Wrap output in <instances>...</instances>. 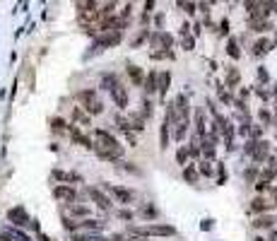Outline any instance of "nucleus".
Returning a JSON list of instances; mask_svg holds the SVG:
<instances>
[{"label": "nucleus", "instance_id": "obj_11", "mask_svg": "<svg viewBox=\"0 0 277 241\" xmlns=\"http://www.w3.org/2000/svg\"><path fill=\"white\" fill-rule=\"evenodd\" d=\"M169 85H171V73H159L157 75V92L162 94V99H166V92H169Z\"/></svg>", "mask_w": 277, "mask_h": 241}, {"label": "nucleus", "instance_id": "obj_20", "mask_svg": "<svg viewBox=\"0 0 277 241\" xmlns=\"http://www.w3.org/2000/svg\"><path fill=\"white\" fill-rule=\"evenodd\" d=\"M80 229H85V231H101V229H104V222H99V219H85V222H80Z\"/></svg>", "mask_w": 277, "mask_h": 241}, {"label": "nucleus", "instance_id": "obj_38", "mask_svg": "<svg viewBox=\"0 0 277 241\" xmlns=\"http://www.w3.org/2000/svg\"><path fill=\"white\" fill-rule=\"evenodd\" d=\"M176 162L181 166H186V162H188V150L186 147H178V152H176Z\"/></svg>", "mask_w": 277, "mask_h": 241}, {"label": "nucleus", "instance_id": "obj_52", "mask_svg": "<svg viewBox=\"0 0 277 241\" xmlns=\"http://www.w3.org/2000/svg\"><path fill=\"white\" fill-rule=\"evenodd\" d=\"M258 77H260L263 82H267V80H270V75H267V70H265V68H258Z\"/></svg>", "mask_w": 277, "mask_h": 241}, {"label": "nucleus", "instance_id": "obj_16", "mask_svg": "<svg viewBox=\"0 0 277 241\" xmlns=\"http://www.w3.org/2000/svg\"><path fill=\"white\" fill-rule=\"evenodd\" d=\"M157 75H159V73H157V70H150V75H147V80H145L143 85H145V94H155L157 92Z\"/></svg>", "mask_w": 277, "mask_h": 241}, {"label": "nucleus", "instance_id": "obj_46", "mask_svg": "<svg viewBox=\"0 0 277 241\" xmlns=\"http://www.w3.org/2000/svg\"><path fill=\"white\" fill-rule=\"evenodd\" d=\"M181 44H183V48H186V51H193V46H195V39H193V36H190V34H186V36H183V41H181Z\"/></svg>", "mask_w": 277, "mask_h": 241}, {"label": "nucleus", "instance_id": "obj_39", "mask_svg": "<svg viewBox=\"0 0 277 241\" xmlns=\"http://www.w3.org/2000/svg\"><path fill=\"white\" fill-rule=\"evenodd\" d=\"M227 184V169H224V164L217 166V186H224Z\"/></svg>", "mask_w": 277, "mask_h": 241}, {"label": "nucleus", "instance_id": "obj_7", "mask_svg": "<svg viewBox=\"0 0 277 241\" xmlns=\"http://www.w3.org/2000/svg\"><path fill=\"white\" fill-rule=\"evenodd\" d=\"M67 133H70V138H73V143H75V145L85 147V150H94V143L89 140L87 135H82V133H80V128L75 126V123H70V126H67Z\"/></svg>", "mask_w": 277, "mask_h": 241}, {"label": "nucleus", "instance_id": "obj_50", "mask_svg": "<svg viewBox=\"0 0 277 241\" xmlns=\"http://www.w3.org/2000/svg\"><path fill=\"white\" fill-rule=\"evenodd\" d=\"M267 188H270V184H265V181H260V178H258V184H255V191H258V193H265Z\"/></svg>", "mask_w": 277, "mask_h": 241}, {"label": "nucleus", "instance_id": "obj_31", "mask_svg": "<svg viewBox=\"0 0 277 241\" xmlns=\"http://www.w3.org/2000/svg\"><path fill=\"white\" fill-rule=\"evenodd\" d=\"M73 118L78 120V123H82V126H89V116L82 109H80V106H75V111H73Z\"/></svg>", "mask_w": 277, "mask_h": 241}, {"label": "nucleus", "instance_id": "obj_42", "mask_svg": "<svg viewBox=\"0 0 277 241\" xmlns=\"http://www.w3.org/2000/svg\"><path fill=\"white\" fill-rule=\"evenodd\" d=\"M198 174H200V176H212V166H210V162H200Z\"/></svg>", "mask_w": 277, "mask_h": 241}, {"label": "nucleus", "instance_id": "obj_32", "mask_svg": "<svg viewBox=\"0 0 277 241\" xmlns=\"http://www.w3.org/2000/svg\"><path fill=\"white\" fill-rule=\"evenodd\" d=\"M150 58H155V61H162V58L174 61V58H176V53H174V51H152V53H150Z\"/></svg>", "mask_w": 277, "mask_h": 241}, {"label": "nucleus", "instance_id": "obj_45", "mask_svg": "<svg viewBox=\"0 0 277 241\" xmlns=\"http://www.w3.org/2000/svg\"><path fill=\"white\" fill-rule=\"evenodd\" d=\"M220 99L224 101V104H234V99H232V94L224 89V85H220Z\"/></svg>", "mask_w": 277, "mask_h": 241}, {"label": "nucleus", "instance_id": "obj_35", "mask_svg": "<svg viewBox=\"0 0 277 241\" xmlns=\"http://www.w3.org/2000/svg\"><path fill=\"white\" fill-rule=\"evenodd\" d=\"M130 123V131H145V118L143 116H133V120H128Z\"/></svg>", "mask_w": 277, "mask_h": 241}, {"label": "nucleus", "instance_id": "obj_29", "mask_svg": "<svg viewBox=\"0 0 277 241\" xmlns=\"http://www.w3.org/2000/svg\"><path fill=\"white\" fill-rule=\"evenodd\" d=\"M248 27H251L253 32H258V34H265L267 29H272V24L267 22V20H263V22H251Z\"/></svg>", "mask_w": 277, "mask_h": 241}, {"label": "nucleus", "instance_id": "obj_26", "mask_svg": "<svg viewBox=\"0 0 277 241\" xmlns=\"http://www.w3.org/2000/svg\"><path fill=\"white\" fill-rule=\"evenodd\" d=\"M5 234H8V236H10L12 241H32V239H29V236H27V234H24V231L15 229V227H10V229H5Z\"/></svg>", "mask_w": 277, "mask_h": 241}, {"label": "nucleus", "instance_id": "obj_6", "mask_svg": "<svg viewBox=\"0 0 277 241\" xmlns=\"http://www.w3.org/2000/svg\"><path fill=\"white\" fill-rule=\"evenodd\" d=\"M109 94H111L113 104H116L118 109H128V101H130V97H128V87H125V85H121V82H118V85L111 89Z\"/></svg>", "mask_w": 277, "mask_h": 241}, {"label": "nucleus", "instance_id": "obj_17", "mask_svg": "<svg viewBox=\"0 0 277 241\" xmlns=\"http://www.w3.org/2000/svg\"><path fill=\"white\" fill-rule=\"evenodd\" d=\"M125 70H128V77H130V82H133L135 87H143V70L137 66H128Z\"/></svg>", "mask_w": 277, "mask_h": 241}, {"label": "nucleus", "instance_id": "obj_55", "mask_svg": "<svg viewBox=\"0 0 277 241\" xmlns=\"http://www.w3.org/2000/svg\"><path fill=\"white\" fill-rule=\"evenodd\" d=\"M248 133H253V138H260V133H263V128H260V126H253V128H251V131Z\"/></svg>", "mask_w": 277, "mask_h": 241}, {"label": "nucleus", "instance_id": "obj_3", "mask_svg": "<svg viewBox=\"0 0 277 241\" xmlns=\"http://www.w3.org/2000/svg\"><path fill=\"white\" fill-rule=\"evenodd\" d=\"M87 196L92 198V200L97 203V208H99V210H104V212H109V210L113 208V203H111V198L106 196V193H104V191H101L99 186H87Z\"/></svg>", "mask_w": 277, "mask_h": 241}, {"label": "nucleus", "instance_id": "obj_60", "mask_svg": "<svg viewBox=\"0 0 277 241\" xmlns=\"http://www.w3.org/2000/svg\"><path fill=\"white\" fill-rule=\"evenodd\" d=\"M255 241H267V239H263V236H258V239H255Z\"/></svg>", "mask_w": 277, "mask_h": 241}, {"label": "nucleus", "instance_id": "obj_59", "mask_svg": "<svg viewBox=\"0 0 277 241\" xmlns=\"http://www.w3.org/2000/svg\"><path fill=\"white\" fill-rule=\"evenodd\" d=\"M39 241H55V239H51V236H46V234H41V231H39Z\"/></svg>", "mask_w": 277, "mask_h": 241}, {"label": "nucleus", "instance_id": "obj_41", "mask_svg": "<svg viewBox=\"0 0 277 241\" xmlns=\"http://www.w3.org/2000/svg\"><path fill=\"white\" fill-rule=\"evenodd\" d=\"M244 178H246V181H248V184H253L255 178H258V169H255V166H251V169H246V171H244Z\"/></svg>", "mask_w": 277, "mask_h": 241}, {"label": "nucleus", "instance_id": "obj_37", "mask_svg": "<svg viewBox=\"0 0 277 241\" xmlns=\"http://www.w3.org/2000/svg\"><path fill=\"white\" fill-rule=\"evenodd\" d=\"M116 217L121 219V222H130V219H133V217H135V215H133V210L123 208V210H118V212H116Z\"/></svg>", "mask_w": 277, "mask_h": 241}, {"label": "nucleus", "instance_id": "obj_22", "mask_svg": "<svg viewBox=\"0 0 277 241\" xmlns=\"http://www.w3.org/2000/svg\"><path fill=\"white\" fill-rule=\"evenodd\" d=\"M118 85V77L113 75V73H106V75H101V89H106V92H111V89Z\"/></svg>", "mask_w": 277, "mask_h": 241}, {"label": "nucleus", "instance_id": "obj_47", "mask_svg": "<svg viewBox=\"0 0 277 241\" xmlns=\"http://www.w3.org/2000/svg\"><path fill=\"white\" fill-rule=\"evenodd\" d=\"M178 8H181V10H186V15H193L198 5H195V3H178Z\"/></svg>", "mask_w": 277, "mask_h": 241}, {"label": "nucleus", "instance_id": "obj_5", "mask_svg": "<svg viewBox=\"0 0 277 241\" xmlns=\"http://www.w3.org/2000/svg\"><path fill=\"white\" fill-rule=\"evenodd\" d=\"M104 191H109L111 196L116 198L118 203H123V205H128V203H133V198H135V193L133 191H128V188H123V186H109V184H104Z\"/></svg>", "mask_w": 277, "mask_h": 241}, {"label": "nucleus", "instance_id": "obj_23", "mask_svg": "<svg viewBox=\"0 0 277 241\" xmlns=\"http://www.w3.org/2000/svg\"><path fill=\"white\" fill-rule=\"evenodd\" d=\"M270 48H272V44H270L267 39H258V41L253 44V53L255 55H263V53H267Z\"/></svg>", "mask_w": 277, "mask_h": 241}, {"label": "nucleus", "instance_id": "obj_13", "mask_svg": "<svg viewBox=\"0 0 277 241\" xmlns=\"http://www.w3.org/2000/svg\"><path fill=\"white\" fill-rule=\"evenodd\" d=\"M97 157L101 162H118L123 157V147L121 150H97Z\"/></svg>", "mask_w": 277, "mask_h": 241}, {"label": "nucleus", "instance_id": "obj_4", "mask_svg": "<svg viewBox=\"0 0 277 241\" xmlns=\"http://www.w3.org/2000/svg\"><path fill=\"white\" fill-rule=\"evenodd\" d=\"M53 198H55V200H60V203H65V205H70V203H75V200H78V193H75V188H73V186L58 184V186L53 188Z\"/></svg>", "mask_w": 277, "mask_h": 241}, {"label": "nucleus", "instance_id": "obj_1", "mask_svg": "<svg viewBox=\"0 0 277 241\" xmlns=\"http://www.w3.org/2000/svg\"><path fill=\"white\" fill-rule=\"evenodd\" d=\"M94 138H97L94 150H121V143H118L109 131H104V128H97V131H94Z\"/></svg>", "mask_w": 277, "mask_h": 241}, {"label": "nucleus", "instance_id": "obj_56", "mask_svg": "<svg viewBox=\"0 0 277 241\" xmlns=\"http://www.w3.org/2000/svg\"><path fill=\"white\" fill-rule=\"evenodd\" d=\"M200 229H202V231H205V229H212V219H205V222L200 224Z\"/></svg>", "mask_w": 277, "mask_h": 241}, {"label": "nucleus", "instance_id": "obj_53", "mask_svg": "<svg viewBox=\"0 0 277 241\" xmlns=\"http://www.w3.org/2000/svg\"><path fill=\"white\" fill-rule=\"evenodd\" d=\"M255 94H258L260 99H270V92H267V89H263V87H258V89H255Z\"/></svg>", "mask_w": 277, "mask_h": 241}, {"label": "nucleus", "instance_id": "obj_28", "mask_svg": "<svg viewBox=\"0 0 277 241\" xmlns=\"http://www.w3.org/2000/svg\"><path fill=\"white\" fill-rule=\"evenodd\" d=\"M186 133H188V120H178L176 123V140L178 143H183Z\"/></svg>", "mask_w": 277, "mask_h": 241}, {"label": "nucleus", "instance_id": "obj_57", "mask_svg": "<svg viewBox=\"0 0 277 241\" xmlns=\"http://www.w3.org/2000/svg\"><path fill=\"white\" fill-rule=\"evenodd\" d=\"M198 8H200V10H202V12H205V15H207V12H210V5H207V3H200Z\"/></svg>", "mask_w": 277, "mask_h": 241}, {"label": "nucleus", "instance_id": "obj_51", "mask_svg": "<svg viewBox=\"0 0 277 241\" xmlns=\"http://www.w3.org/2000/svg\"><path fill=\"white\" fill-rule=\"evenodd\" d=\"M253 150H255V140H251V143H246V147H244V154H253Z\"/></svg>", "mask_w": 277, "mask_h": 241}, {"label": "nucleus", "instance_id": "obj_15", "mask_svg": "<svg viewBox=\"0 0 277 241\" xmlns=\"http://www.w3.org/2000/svg\"><path fill=\"white\" fill-rule=\"evenodd\" d=\"M67 212H70L73 217H87L89 219V208L87 205H82V203H70V205H67Z\"/></svg>", "mask_w": 277, "mask_h": 241}, {"label": "nucleus", "instance_id": "obj_19", "mask_svg": "<svg viewBox=\"0 0 277 241\" xmlns=\"http://www.w3.org/2000/svg\"><path fill=\"white\" fill-rule=\"evenodd\" d=\"M183 178H186V184H198V178H200L198 169L193 164H186L183 166Z\"/></svg>", "mask_w": 277, "mask_h": 241}, {"label": "nucleus", "instance_id": "obj_48", "mask_svg": "<svg viewBox=\"0 0 277 241\" xmlns=\"http://www.w3.org/2000/svg\"><path fill=\"white\" fill-rule=\"evenodd\" d=\"M217 34H220V36H227V34H229V20H222Z\"/></svg>", "mask_w": 277, "mask_h": 241}, {"label": "nucleus", "instance_id": "obj_9", "mask_svg": "<svg viewBox=\"0 0 277 241\" xmlns=\"http://www.w3.org/2000/svg\"><path fill=\"white\" fill-rule=\"evenodd\" d=\"M174 109H176V113H178V120H188L190 106H188V97H186V92H181V94L176 97V101H174Z\"/></svg>", "mask_w": 277, "mask_h": 241}, {"label": "nucleus", "instance_id": "obj_27", "mask_svg": "<svg viewBox=\"0 0 277 241\" xmlns=\"http://www.w3.org/2000/svg\"><path fill=\"white\" fill-rule=\"evenodd\" d=\"M159 147L162 150L169 147V126L166 123H162V128H159Z\"/></svg>", "mask_w": 277, "mask_h": 241}, {"label": "nucleus", "instance_id": "obj_58", "mask_svg": "<svg viewBox=\"0 0 277 241\" xmlns=\"http://www.w3.org/2000/svg\"><path fill=\"white\" fill-rule=\"evenodd\" d=\"M155 24H157V27H162V24H164V15H157V20H155Z\"/></svg>", "mask_w": 277, "mask_h": 241}, {"label": "nucleus", "instance_id": "obj_36", "mask_svg": "<svg viewBox=\"0 0 277 241\" xmlns=\"http://www.w3.org/2000/svg\"><path fill=\"white\" fill-rule=\"evenodd\" d=\"M111 239L113 241H147V239H143V236H133V234H113Z\"/></svg>", "mask_w": 277, "mask_h": 241}, {"label": "nucleus", "instance_id": "obj_30", "mask_svg": "<svg viewBox=\"0 0 277 241\" xmlns=\"http://www.w3.org/2000/svg\"><path fill=\"white\" fill-rule=\"evenodd\" d=\"M152 113H155V104L147 97H143V113H140V116H143V118H150Z\"/></svg>", "mask_w": 277, "mask_h": 241}, {"label": "nucleus", "instance_id": "obj_34", "mask_svg": "<svg viewBox=\"0 0 277 241\" xmlns=\"http://www.w3.org/2000/svg\"><path fill=\"white\" fill-rule=\"evenodd\" d=\"M85 111H87V116H97V113H101V111H104V104L97 99V101H94V104H89Z\"/></svg>", "mask_w": 277, "mask_h": 241}, {"label": "nucleus", "instance_id": "obj_54", "mask_svg": "<svg viewBox=\"0 0 277 241\" xmlns=\"http://www.w3.org/2000/svg\"><path fill=\"white\" fill-rule=\"evenodd\" d=\"M155 10V0H150V3H145V15H150V12Z\"/></svg>", "mask_w": 277, "mask_h": 241}, {"label": "nucleus", "instance_id": "obj_40", "mask_svg": "<svg viewBox=\"0 0 277 241\" xmlns=\"http://www.w3.org/2000/svg\"><path fill=\"white\" fill-rule=\"evenodd\" d=\"M116 126H118L123 133H133V131H130V123H128V118H123V116H116Z\"/></svg>", "mask_w": 277, "mask_h": 241}, {"label": "nucleus", "instance_id": "obj_33", "mask_svg": "<svg viewBox=\"0 0 277 241\" xmlns=\"http://www.w3.org/2000/svg\"><path fill=\"white\" fill-rule=\"evenodd\" d=\"M140 215H143L145 219H157V217H159V210H157V208H152V205H145Z\"/></svg>", "mask_w": 277, "mask_h": 241}, {"label": "nucleus", "instance_id": "obj_10", "mask_svg": "<svg viewBox=\"0 0 277 241\" xmlns=\"http://www.w3.org/2000/svg\"><path fill=\"white\" fill-rule=\"evenodd\" d=\"M267 150H270V143H265V140H255V150H253V154H251L255 164L265 162V159H267Z\"/></svg>", "mask_w": 277, "mask_h": 241}, {"label": "nucleus", "instance_id": "obj_25", "mask_svg": "<svg viewBox=\"0 0 277 241\" xmlns=\"http://www.w3.org/2000/svg\"><path fill=\"white\" fill-rule=\"evenodd\" d=\"M227 53L232 55L234 61L241 58V51H239V41H236V39H229V41H227Z\"/></svg>", "mask_w": 277, "mask_h": 241}, {"label": "nucleus", "instance_id": "obj_2", "mask_svg": "<svg viewBox=\"0 0 277 241\" xmlns=\"http://www.w3.org/2000/svg\"><path fill=\"white\" fill-rule=\"evenodd\" d=\"M8 222H10L12 227H29V224H32V217L27 215V210H24L22 205H17V208L8 210Z\"/></svg>", "mask_w": 277, "mask_h": 241}, {"label": "nucleus", "instance_id": "obj_8", "mask_svg": "<svg viewBox=\"0 0 277 241\" xmlns=\"http://www.w3.org/2000/svg\"><path fill=\"white\" fill-rule=\"evenodd\" d=\"M150 44H152V48H164V51H169V46L174 44V36L166 32H157L150 36Z\"/></svg>", "mask_w": 277, "mask_h": 241}, {"label": "nucleus", "instance_id": "obj_24", "mask_svg": "<svg viewBox=\"0 0 277 241\" xmlns=\"http://www.w3.org/2000/svg\"><path fill=\"white\" fill-rule=\"evenodd\" d=\"M118 169H121V171H125V174L143 176V169H140V166H135L133 162H118Z\"/></svg>", "mask_w": 277, "mask_h": 241}, {"label": "nucleus", "instance_id": "obj_14", "mask_svg": "<svg viewBox=\"0 0 277 241\" xmlns=\"http://www.w3.org/2000/svg\"><path fill=\"white\" fill-rule=\"evenodd\" d=\"M78 101H82L80 109H87L89 104L97 101V92H94V89H82V92H78Z\"/></svg>", "mask_w": 277, "mask_h": 241}, {"label": "nucleus", "instance_id": "obj_49", "mask_svg": "<svg viewBox=\"0 0 277 241\" xmlns=\"http://www.w3.org/2000/svg\"><path fill=\"white\" fill-rule=\"evenodd\" d=\"M258 116H260V120H263V123H272V116H270V111H267V109H260V113H258Z\"/></svg>", "mask_w": 277, "mask_h": 241}, {"label": "nucleus", "instance_id": "obj_43", "mask_svg": "<svg viewBox=\"0 0 277 241\" xmlns=\"http://www.w3.org/2000/svg\"><path fill=\"white\" fill-rule=\"evenodd\" d=\"M51 128H53V131H65L67 123L63 118H51Z\"/></svg>", "mask_w": 277, "mask_h": 241}, {"label": "nucleus", "instance_id": "obj_21", "mask_svg": "<svg viewBox=\"0 0 277 241\" xmlns=\"http://www.w3.org/2000/svg\"><path fill=\"white\" fill-rule=\"evenodd\" d=\"M251 210H253L255 215H265L267 210H270V203H267L265 198H255L253 205H251Z\"/></svg>", "mask_w": 277, "mask_h": 241}, {"label": "nucleus", "instance_id": "obj_12", "mask_svg": "<svg viewBox=\"0 0 277 241\" xmlns=\"http://www.w3.org/2000/svg\"><path fill=\"white\" fill-rule=\"evenodd\" d=\"M275 224H277V217H272V215H258V217L253 219L255 229H272Z\"/></svg>", "mask_w": 277, "mask_h": 241}, {"label": "nucleus", "instance_id": "obj_18", "mask_svg": "<svg viewBox=\"0 0 277 241\" xmlns=\"http://www.w3.org/2000/svg\"><path fill=\"white\" fill-rule=\"evenodd\" d=\"M227 87H239V70L236 68H229L227 70V77H224V89Z\"/></svg>", "mask_w": 277, "mask_h": 241}, {"label": "nucleus", "instance_id": "obj_44", "mask_svg": "<svg viewBox=\"0 0 277 241\" xmlns=\"http://www.w3.org/2000/svg\"><path fill=\"white\" fill-rule=\"evenodd\" d=\"M145 39H150V32H147V29H143V32L137 34V36H135V41H133V48H137V46L143 44Z\"/></svg>", "mask_w": 277, "mask_h": 241}]
</instances>
